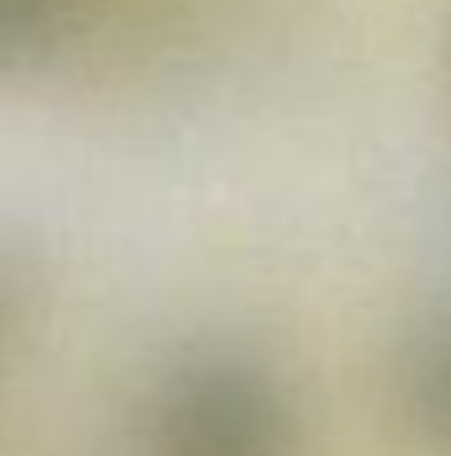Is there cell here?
<instances>
[{"mask_svg":"<svg viewBox=\"0 0 451 456\" xmlns=\"http://www.w3.org/2000/svg\"><path fill=\"white\" fill-rule=\"evenodd\" d=\"M91 0H0V75L43 69L86 21Z\"/></svg>","mask_w":451,"mask_h":456,"instance_id":"obj_2","label":"cell"},{"mask_svg":"<svg viewBox=\"0 0 451 456\" xmlns=\"http://www.w3.org/2000/svg\"><path fill=\"white\" fill-rule=\"evenodd\" d=\"M27 319H32V271L16 249L0 244V366L11 361Z\"/></svg>","mask_w":451,"mask_h":456,"instance_id":"obj_4","label":"cell"},{"mask_svg":"<svg viewBox=\"0 0 451 456\" xmlns=\"http://www.w3.org/2000/svg\"><path fill=\"white\" fill-rule=\"evenodd\" d=\"M154 456H292L282 382L239 350L181 355L149 398Z\"/></svg>","mask_w":451,"mask_h":456,"instance_id":"obj_1","label":"cell"},{"mask_svg":"<svg viewBox=\"0 0 451 456\" xmlns=\"http://www.w3.org/2000/svg\"><path fill=\"white\" fill-rule=\"evenodd\" d=\"M404 409L430 441L451 446V324L414 340L404 361Z\"/></svg>","mask_w":451,"mask_h":456,"instance_id":"obj_3","label":"cell"}]
</instances>
